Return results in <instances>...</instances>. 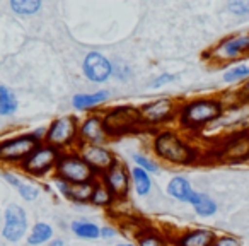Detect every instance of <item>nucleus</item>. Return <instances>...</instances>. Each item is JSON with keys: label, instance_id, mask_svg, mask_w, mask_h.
<instances>
[{"label": "nucleus", "instance_id": "1", "mask_svg": "<svg viewBox=\"0 0 249 246\" xmlns=\"http://www.w3.org/2000/svg\"><path fill=\"white\" fill-rule=\"evenodd\" d=\"M150 151L157 163L174 168H190L207 161V152L181 130L164 127L150 137Z\"/></svg>", "mask_w": 249, "mask_h": 246}, {"label": "nucleus", "instance_id": "2", "mask_svg": "<svg viewBox=\"0 0 249 246\" xmlns=\"http://www.w3.org/2000/svg\"><path fill=\"white\" fill-rule=\"evenodd\" d=\"M229 106L220 94L196 96L191 99L179 101V110L174 125L188 137L198 135L215 125L225 116Z\"/></svg>", "mask_w": 249, "mask_h": 246}, {"label": "nucleus", "instance_id": "3", "mask_svg": "<svg viewBox=\"0 0 249 246\" xmlns=\"http://www.w3.org/2000/svg\"><path fill=\"white\" fill-rule=\"evenodd\" d=\"M178 110H179V99L173 96L156 97L152 101L140 104V120L142 127L147 130H159L176 123Z\"/></svg>", "mask_w": 249, "mask_h": 246}, {"label": "nucleus", "instance_id": "4", "mask_svg": "<svg viewBox=\"0 0 249 246\" xmlns=\"http://www.w3.org/2000/svg\"><path fill=\"white\" fill-rule=\"evenodd\" d=\"M103 120L111 140L132 135L143 129L139 106H133V104H118V106L107 108L103 111Z\"/></svg>", "mask_w": 249, "mask_h": 246}, {"label": "nucleus", "instance_id": "5", "mask_svg": "<svg viewBox=\"0 0 249 246\" xmlns=\"http://www.w3.org/2000/svg\"><path fill=\"white\" fill-rule=\"evenodd\" d=\"M249 53V33H235L222 38L203 53V58L212 65H232Z\"/></svg>", "mask_w": 249, "mask_h": 246}, {"label": "nucleus", "instance_id": "6", "mask_svg": "<svg viewBox=\"0 0 249 246\" xmlns=\"http://www.w3.org/2000/svg\"><path fill=\"white\" fill-rule=\"evenodd\" d=\"M208 156L222 164H244L249 161V130L229 132L218 139Z\"/></svg>", "mask_w": 249, "mask_h": 246}, {"label": "nucleus", "instance_id": "7", "mask_svg": "<svg viewBox=\"0 0 249 246\" xmlns=\"http://www.w3.org/2000/svg\"><path fill=\"white\" fill-rule=\"evenodd\" d=\"M60 152L62 151H58L56 147L50 146L46 142H41L19 164L18 170L26 178H33V180L52 178L53 173H55V166H56V161H58Z\"/></svg>", "mask_w": 249, "mask_h": 246}, {"label": "nucleus", "instance_id": "8", "mask_svg": "<svg viewBox=\"0 0 249 246\" xmlns=\"http://www.w3.org/2000/svg\"><path fill=\"white\" fill-rule=\"evenodd\" d=\"M53 176L62 178V180L69 181L70 185L94 183L97 180V174L86 163V159L80 156V152L77 149H69L60 152Z\"/></svg>", "mask_w": 249, "mask_h": 246}, {"label": "nucleus", "instance_id": "9", "mask_svg": "<svg viewBox=\"0 0 249 246\" xmlns=\"http://www.w3.org/2000/svg\"><path fill=\"white\" fill-rule=\"evenodd\" d=\"M79 123L80 118H77L75 114H63V116L55 118L46 127L45 142L56 147L58 151L77 149L80 144Z\"/></svg>", "mask_w": 249, "mask_h": 246}, {"label": "nucleus", "instance_id": "10", "mask_svg": "<svg viewBox=\"0 0 249 246\" xmlns=\"http://www.w3.org/2000/svg\"><path fill=\"white\" fill-rule=\"evenodd\" d=\"M38 146V140L31 132L12 133V135L0 139V166L16 168L31 154V151Z\"/></svg>", "mask_w": 249, "mask_h": 246}, {"label": "nucleus", "instance_id": "11", "mask_svg": "<svg viewBox=\"0 0 249 246\" xmlns=\"http://www.w3.org/2000/svg\"><path fill=\"white\" fill-rule=\"evenodd\" d=\"M97 180L113 193L116 202H124L132 191V176H130L128 164L121 159H116L106 171L97 176Z\"/></svg>", "mask_w": 249, "mask_h": 246}, {"label": "nucleus", "instance_id": "12", "mask_svg": "<svg viewBox=\"0 0 249 246\" xmlns=\"http://www.w3.org/2000/svg\"><path fill=\"white\" fill-rule=\"evenodd\" d=\"M29 232V219L24 207L18 204H9L4 210V226H2V238L7 243H16L26 239Z\"/></svg>", "mask_w": 249, "mask_h": 246}, {"label": "nucleus", "instance_id": "13", "mask_svg": "<svg viewBox=\"0 0 249 246\" xmlns=\"http://www.w3.org/2000/svg\"><path fill=\"white\" fill-rule=\"evenodd\" d=\"M79 140L80 144H90V146H107L111 142L103 120V111H90L86 113L84 118H80Z\"/></svg>", "mask_w": 249, "mask_h": 246}, {"label": "nucleus", "instance_id": "14", "mask_svg": "<svg viewBox=\"0 0 249 246\" xmlns=\"http://www.w3.org/2000/svg\"><path fill=\"white\" fill-rule=\"evenodd\" d=\"M82 72L89 82H107L113 77V62L101 52H89L84 57Z\"/></svg>", "mask_w": 249, "mask_h": 246}, {"label": "nucleus", "instance_id": "15", "mask_svg": "<svg viewBox=\"0 0 249 246\" xmlns=\"http://www.w3.org/2000/svg\"><path fill=\"white\" fill-rule=\"evenodd\" d=\"M80 156L86 159V163L92 168L94 173L99 176L103 171H106L114 161L118 159L116 152L107 146H90V144H80L77 147Z\"/></svg>", "mask_w": 249, "mask_h": 246}, {"label": "nucleus", "instance_id": "16", "mask_svg": "<svg viewBox=\"0 0 249 246\" xmlns=\"http://www.w3.org/2000/svg\"><path fill=\"white\" fill-rule=\"evenodd\" d=\"M218 232L210 227H190L171 236L173 246H212Z\"/></svg>", "mask_w": 249, "mask_h": 246}, {"label": "nucleus", "instance_id": "17", "mask_svg": "<svg viewBox=\"0 0 249 246\" xmlns=\"http://www.w3.org/2000/svg\"><path fill=\"white\" fill-rule=\"evenodd\" d=\"M111 93L107 89H97L94 93H79L75 96H72V108L80 113H90L96 111V108H101L103 104L107 103Z\"/></svg>", "mask_w": 249, "mask_h": 246}, {"label": "nucleus", "instance_id": "18", "mask_svg": "<svg viewBox=\"0 0 249 246\" xmlns=\"http://www.w3.org/2000/svg\"><path fill=\"white\" fill-rule=\"evenodd\" d=\"M193 193H195V188L191 185V181L186 176H181V174L173 176L166 185L167 197H171L176 202H181V204H188Z\"/></svg>", "mask_w": 249, "mask_h": 246}, {"label": "nucleus", "instance_id": "19", "mask_svg": "<svg viewBox=\"0 0 249 246\" xmlns=\"http://www.w3.org/2000/svg\"><path fill=\"white\" fill-rule=\"evenodd\" d=\"M188 205H191L195 210V214L201 219H208V217H213L215 214L218 212V204L213 197H210L208 193L205 191H198L195 190V193L191 195L190 202Z\"/></svg>", "mask_w": 249, "mask_h": 246}, {"label": "nucleus", "instance_id": "20", "mask_svg": "<svg viewBox=\"0 0 249 246\" xmlns=\"http://www.w3.org/2000/svg\"><path fill=\"white\" fill-rule=\"evenodd\" d=\"M135 245L137 246H173L171 236L164 234L162 231L156 227H139L135 231Z\"/></svg>", "mask_w": 249, "mask_h": 246}, {"label": "nucleus", "instance_id": "21", "mask_svg": "<svg viewBox=\"0 0 249 246\" xmlns=\"http://www.w3.org/2000/svg\"><path fill=\"white\" fill-rule=\"evenodd\" d=\"M53 238H55V227L46 221H38L29 229L26 243L28 246H46Z\"/></svg>", "mask_w": 249, "mask_h": 246}, {"label": "nucleus", "instance_id": "22", "mask_svg": "<svg viewBox=\"0 0 249 246\" xmlns=\"http://www.w3.org/2000/svg\"><path fill=\"white\" fill-rule=\"evenodd\" d=\"M70 232L75 238L84 241H96L101 239V226L97 222H92L89 219H75L70 222Z\"/></svg>", "mask_w": 249, "mask_h": 246}, {"label": "nucleus", "instance_id": "23", "mask_svg": "<svg viewBox=\"0 0 249 246\" xmlns=\"http://www.w3.org/2000/svg\"><path fill=\"white\" fill-rule=\"evenodd\" d=\"M130 176H132V191L137 197L143 198L152 193V188H154L152 174L140 170L139 166H133L130 168Z\"/></svg>", "mask_w": 249, "mask_h": 246}, {"label": "nucleus", "instance_id": "24", "mask_svg": "<svg viewBox=\"0 0 249 246\" xmlns=\"http://www.w3.org/2000/svg\"><path fill=\"white\" fill-rule=\"evenodd\" d=\"M116 198L113 197L109 190L101 183L99 180L94 181L92 185V193H90V198H89V205L90 207H96V208H113L116 205Z\"/></svg>", "mask_w": 249, "mask_h": 246}, {"label": "nucleus", "instance_id": "25", "mask_svg": "<svg viewBox=\"0 0 249 246\" xmlns=\"http://www.w3.org/2000/svg\"><path fill=\"white\" fill-rule=\"evenodd\" d=\"M19 108L18 96L7 86L0 84V116H12Z\"/></svg>", "mask_w": 249, "mask_h": 246}, {"label": "nucleus", "instance_id": "26", "mask_svg": "<svg viewBox=\"0 0 249 246\" xmlns=\"http://www.w3.org/2000/svg\"><path fill=\"white\" fill-rule=\"evenodd\" d=\"M225 84L229 86H235V84H242L246 79H249V63H232L222 76Z\"/></svg>", "mask_w": 249, "mask_h": 246}, {"label": "nucleus", "instance_id": "27", "mask_svg": "<svg viewBox=\"0 0 249 246\" xmlns=\"http://www.w3.org/2000/svg\"><path fill=\"white\" fill-rule=\"evenodd\" d=\"M11 9L14 14L21 16V18H29L39 12L43 7V0H9Z\"/></svg>", "mask_w": 249, "mask_h": 246}, {"label": "nucleus", "instance_id": "28", "mask_svg": "<svg viewBox=\"0 0 249 246\" xmlns=\"http://www.w3.org/2000/svg\"><path fill=\"white\" fill-rule=\"evenodd\" d=\"M94 183H75L70 185V198L69 202L75 205H89V198L92 193Z\"/></svg>", "mask_w": 249, "mask_h": 246}, {"label": "nucleus", "instance_id": "29", "mask_svg": "<svg viewBox=\"0 0 249 246\" xmlns=\"http://www.w3.org/2000/svg\"><path fill=\"white\" fill-rule=\"evenodd\" d=\"M16 191H18V195L22 200L31 204V202H36L39 198V195H41V187H38V185L31 180H22V183L16 188Z\"/></svg>", "mask_w": 249, "mask_h": 246}, {"label": "nucleus", "instance_id": "30", "mask_svg": "<svg viewBox=\"0 0 249 246\" xmlns=\"http://www.w3.org/2000/svg\"><path fill=\"white\" fill-rule=\"evenodd\" d=\"M132 161L135 166H139L140 170L147 171V173H150V174H157L160 171L159 163H157L154 157L147 156V154H143V152H135L132 156Z\"/></svg>", "mask_w": 249, "mask_h": 246}, {"label": "nucleus", "instance_id": "31", "mask_svg": "<svg viewBox=\"0 0 249 246\" xmlns=\"http://www.w3.org/2000/svg\"><path fill=\"white\" fill-rule=\"evenodd\" d=\"M133 72L130 69L128 63L121 62V60H114L113 62V77L120 82H128L132 79Z\"/></svg>", "mask_w": 249, "mask_h": 246}, {"label": "nucleus", "instance_id": "32", "mask_svg": "<svg viewBox=\"0 0 249 246\" xmlns=\"http://www.w3.org/2000/svg\"><path fill=\"white\" fill-rule=\"evenodd\" d=\"M227 9L231 14L244 18V16H249V0H229Z\"/></svg>", "mask_w": 249, "mask_h": 246}, {"label": "nucleus", "instance_id": "33", "mask_svg": "<svg viewBox=\"0 0 249 246\" xmlns=\"http://www.w3.org/2000/svg\"><path fill=\"white\" fill-rule=\"evenodd\" d=\"M212 246H242V241L239 236L224 232V234H217V238L213 239Z\"/></svg>", "mask_w": 249, "mask_h": 246}, {"label": "nucleus", "instance_id": "34", "mask_svg": "<svg viewBox=\"0 0 249 246\" xmlns=\"http://www.w3.org/2000/svg\"><path fill=\"white\" fill-rule=\"evenodd\" d=\"M178 79H179V76H178V74L164 72V74H160V76H157L156 79L150 82V89H162L164 86L176 82Z\"/></svg>", "mask_w": 249, "mask_h": 246}, {"label": "nucleus", "instance_id": "35", "mask_svg": "<svg viewBox=\"0 0 249 246\" xmlns=\"http://www.w3.org/2000/svg\"><path fill=\"white\" fill-rule=\"evenodd\" d=\"M52 187H53V190H55L58 195H62L65 200L70 198V183L69 181L62 180V178L52 176Z\"/></svg>", "mask_w": 249, "mask_h": 246}, {"label": "nucleus", "instance_id": "36", "mask_svg": "<svg viewBox=\"0 0 249 246\" xmlns=\"http://www.w3.org/2000/svg\"><path fill=\"white\" fill-rule=\"evenodd\" d=\"M118 227L116 226H111V224H106V226H101V239H106V241H109V239H114L118 236Z\"/></svg>", "mask_w": 249, "mask_h": 246}, {"label": "nucleus", "instance_id": "37", "mask_svg": "<svg viewBox=\"0 0 249 246\" xmlns=\"http://www.w3.org/2000/svg\"><path fill=\"white\" fill-rule=\"evenodd\" d=\"M235 94H237L239 101H241L242 104L249 103V79H246L244 82L241 84V87H239V91Z\"/></svg>", "mask_w": 249, "mask_h": 246}, {"label": "nucleus", "instance_id": "38", "mask_svg": "<svg viewBox=\"0 0 249 246\" xmlns=\"http://www.w3.org/2000/svg\"><path fill=\"white\" fill-rule=\"evenodd\" d=\"M33 137H35L36 140H38V144L45 142V135H46V127H38V129L31 130Z\"/></svg>", "mask_w": 249, "mask_h": 246}, {"label": "nucleus", "instance_id": "39", "mask_svg": "<svg viewBox=\"0 0 249 246\" xmlns=\"http://www.w3.org/2000/svg\"><path fill=\"white\" fill-rule=\"evenodd\" d=\"M46 246H67V245H65V241H63L62 238H53Z\"/></svg>", "mask_w": 249, "mask_h": 246}, {"label": "nucleus", "instance_id": "40", "mask_svg": "<svg viewBox=\"0 0 249 246\" xmlns=\"http://www.w3.org/2000/svg\"><path fill=\"white\" fill-rule=\"evenodd\" d=\"M116 246H137L135 243H130V241H124V243H118Z\"/></svg>", "mask_w": 249, "mask_h": 246}, {"label": "nucleus", "instance_id": "41", "mask_svg": "<svg viewBox=\"0 0 249 246\" xmlns=\"http://www.w3.org/2000/svg\"><path fill=\"white\" fill-rule=\"evenodd\" d=\"M248 58H249V53H248Z\"/></svg>", "mask_w": 249, "mask_h": 246}]
</instances>
